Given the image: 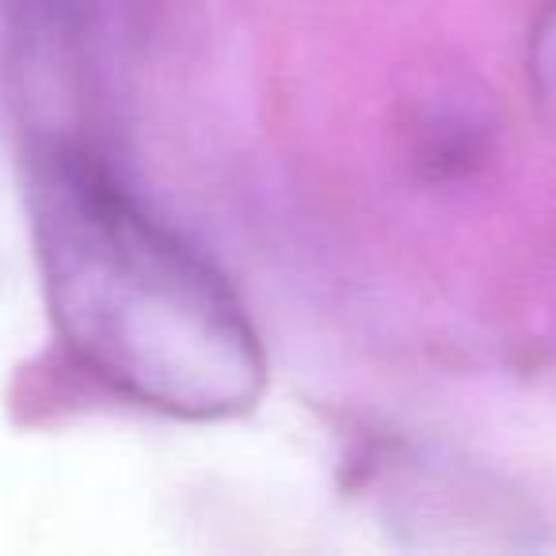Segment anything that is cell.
<instances>
[{"label":"cell","instance_id":"1","mask_svg":"<svg viewBox=\"0 0 556 556\" xmlns=\"http://www.w3.org/2000/svg\"><path fill=\"white\" fill-rule=\"evenodd\" d=\"M27 217L50 320L96 381L187 424L260 404L267 355L240 298L100 156L35 149Z\"/></svg>","mask_w":556,"mask_h":556},{"label":"cell","instance_id":"2","mask_svg":"<svg viewBox=\"0 0 556 556\" xmlns=\"http://www.w3.org/2000/svg\"><path fill=\"white\" fill-rule=\"evenodd\" d=\"M526 85L541 123L556 134V0L541 9L526 39Z\"/></svg>","mask_w":556,"mask_h":556}]
</instances>
